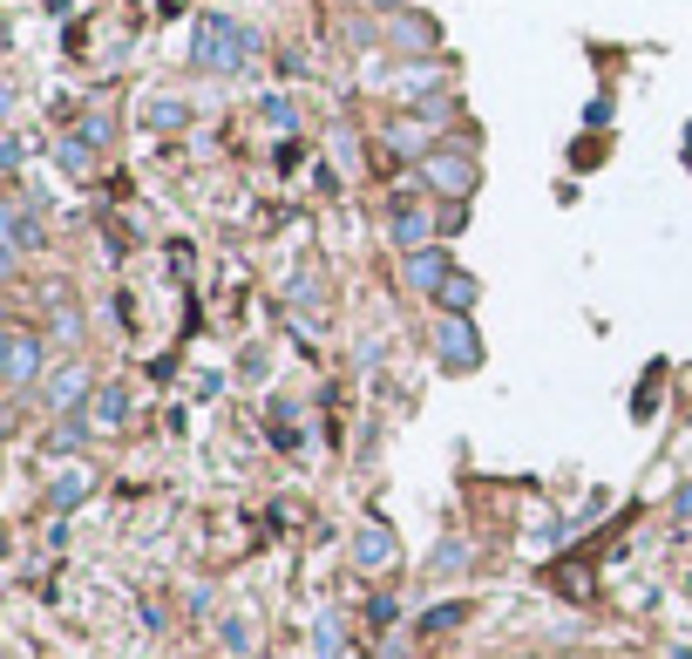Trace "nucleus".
Masks as SVG:
<instances>
[{
	"label": "nucleus",
	"instance_id": "nucleus-19",
	"mask_svg": "<svg viewBox=\"0 0 692 659\" xmlns=\"http://www.w3.org/2000/svg\"><path fill=\"white\" fill-rule=\"evenodd\" d=\"M312 646H319V659H333V652H340V618H319V626H312Z\"/></svg>",
	"mask_w": 692,
	"mask_h": 659
},
{
	"label": "nucleus",
	"instance_id": "nucleus-10",
	"mask_svg": "<svg viewBox=\"0 0 692 659\" xmlns=\"http://www.w3.org/2000/svg\"><path fill=\"white\" fill-rule=\"evenodd\" d=\"M428 239H435V218H428V211H415V205H400V211H394V245L428 252Z\"/></svg>",
	"mask_w": 692,
	"mask_h": 659
},
{
	"label": "nucleus",
	"instance_id": "nucleus-23",
	"mask_svg": "<svg viewBox=\"0 0 692 659\" xmlns=\"http://www.w3.org/2000/svg\"><path fill=\"white\" fill-rule=\"evenodd\" d=\"M679 517H692V483H685V490H679Z\"/></svg>",
	"mask_w": 692,
	"mask_h": 659
},
{
	"label": "nucleus",
	"instance_id": "nucleus-9",
	"mask_svg": "<svg viewBox=\"0 0 692 659\" xmlns=\"http://www.w3.org/2000/svg\"><path fill=\"white\" fill-rule=\"evenodd\" d=\"M81 496H89V470H75V462H62V470L48 476V510H75Z\"/></svg>",
	"mask_w": 692,
	"mask_h": 659
},
{
	"label": "nucleus",
	"instance_id": "nucleus-8",
	"mask_svg": "<svg viewBox=\"0 0 692 659\" xmlns=\"http://www.w3.org/2000/svg\"><path fill=\"white\" fill-rule=\"evenodd\" d=\"M34 374H48L41 367V340L34 333H8V387H28Z\"/></svg>",
	"mask_w": 692,
	"mask_h": 659
},
{
	"label": "nucleus",
	"instance_id": "nucleus-12",
	"mask_svg": "<svg viewBox=\"0 0 692 659\" xmlns=\"http://www.w3.org/2000/svg\"><path fill=\"white\" fill-rule=\"evenodd\" d=\"M28 245H41V231H34V218H28V205H14V211H8V259H21Z\"/></svg>",
	"mask_w": 692,
	"mask_h": 659
},
{
	"label": "nucleus",
	"instance_id": "nucleus-22",
	"mask_svg": "<svg viewBox=\"0 0 692 659\" xmlns=\"http://www.w3.org/2000/svg\"><path fill=\"white\" fill-rule=\"evenodd\" d=\"M265 123L272 130H293V102H265Z\"/></svg>",
	"mask_w": 692,
	"mask_h": 659
},
{
	"label": "nucleus",
	"instance_id": "nucleus-13",
	"mask_svg": "<svg viewBox=\"0 0 692 659\" xmlns=\"http://www.w3.org/2000/svg\"><path fill=\"white\" fill-rule=\"evenodd\" d=\"M475 293H482V286H475V279H469V273H448V286H441V293H435V299H441V306H448V314H469V306H475Z\"/></svg>",
	"mask_w": 692,
	"mask_h": 659
},
{
	"label": "nucleus",
	"instance_id": "nucleus-15",
	"mask_svg": "<svg viewBox=\"0 0 692 659\" xmlns=\"http://www.w3.org/2000/svg\"><path fill=\"white\" fill-rule=\"evenodd\" d=\"M218 639H224V652H252V618H244V612H224V618H218Z\"/></svg>",
	"mask_w": 692,
	"mask_h": 659
},
{
	"label": "nucleus",
	"instance_id": "nucleus-24",
	"mask_svg": "<svg viewBox=\"0 0 692 659\" xmlns=\"http://www.w3.org/2000/svg\"><path fill=\"white\" fill-rule=\"evenodd\" d=\"M374 8H400V0H374Z\"/></svg>",
	"mask_w": 692,
	"mask_h": 659
},
{
	"label": "nucleus",
	"instance_id": "nucleus-1",
	"mask_svg": "<svg viewBox=\"0 0 692 659\" xmlns=\"http://www.w3.org/2000/svg\"><path fill=\"white\" fill-rule=\"evenodd\" d=\"M252 62H259V34L252 28H231L224 14H204L197 21V68L238 75V68H252Z\"/></svg>",
	"mask_w": 692,
	"mask_h": 659
},
{
	"label": "nucleus",
	"instance_id": "nucleus-11",
	"mask_svg": "<svg viewBox=\"0 0 692 659\" xmlns=\"http://www.w3.org/2000/svg\"><path fill=\"white\" fill-rule=\"evenodd\" d=\"M394 42H400L407 55H428L441 34H435V21H421V14H400V21H394Z\"/></svg>",
	"mask_w": 692,
	"mask_h": 659
},
{
	"label": "nucleus",
	"instance_id": "nucleus-3",
	"mask_svg": "<svg viewBox=\"0 0 692 659\" xmlns=\"http://www.w3.org/2000/svg\"><path fill=\"white\" fill-rule=\"evenodd\" d=\"M475 157H469V150H435V157H428V184L441 190V198H469V190H475Z\"/></svg>",
	"mask_w": 692,
	"mask_h": 659
},
{
	"label": "nucleus",
	"instance_id": "nucleus-4",
	"mask_svg": "<svg viewBox=\"0 0 692 659\" xmlns=\"http://www.w3.org/2000/svg\"><path fill=\"white\" fill-rule=\"evenodd\" d=\"M41 395H48V408H89L96 381H89V367L62 361V367H48V381H41Z\"/></svg>",
	"mask_w": 692,
	"mask_h": 659
},
{
	"label": "nucleus",
	"instance_id": "nucleus-7",
	"mask_svg": "<svg viewBox=\"0 0 692 659\" xmlns=\"http://www.w3.org/2000/svg\"><path fill=\"white\" fill-rule=\"evenodd\" d=\"M394 558H400V545H394L381 524H366V530L353 537V564H360V571H387Z\"/></svg>",
	"mask_w": 692,
	"mask_h": 659
},
{
	"label": "nucleus",
	"instance_id": "nucleus-14",
	"mask_svg": "<svg viewBox=\"0 0 692 659\" xmlns=\"http://www.w3.org/2000/svg\"><path fill=\"white\" fill-rule=\"evenodd\" d=\"M428 136H435V123H394V130H387V143L400 150V157H415V150H428ZM428 157H435V150H428Z\"/></svg>",
	"mask_w": 692,
	"mask_h": 659
},
{
	"label": "nucleus",
	"instance_id": "nucleus-21",
	"mask_svg": "<svg viewBox=\"0 0 692 659\" xmlns=\"http://www.w3.org/2000/svg\"><path fill=\"white\" fill-rule=\"evenodd\" d=\"M462 618H469V605H441V612H428V618H421V626L435 633V626H462Z\"/></svg>",
	"mask_w": 692,
	"mask_h": 659
},
{
	"label": "nucleus",
	"instance_id": "nucleus-20",
	"mask_svg": "<svg viewBox=\"0 0 692 659\" xmlns=\"http://www.w3.org/2000/svg\"><path fill=\"white\" fill-rule=\"evenodd\" d=\"M48 333H55L62 347H75V340H81V320H75V306H62V314H55V327H48Z\"/></svg>",
	"mask_w": 692,
	"mask_h": 659
},
{
	"label": "nucleus",
	"instance_id": "nucleus-16",
	"mask_svg": "<svg viewBox=\"0 0 692 659\" xmlns=\"http://www.w3.org/2000/svg\"><path fill=\"white\" fill-rule=\"evenodd\" d=\"M184 116H190V109H184L177 96H156V102H150V130H184Z\"/></svg>",
	"mask_w": 692,
	"mask_h": 659
},
{
	"label": "nucleus",
	"instance_id": "nucleus-6",
	"mask_svg": "<svg viewBox=\"0 0 692 659\" xmlns=\"http://www.w3.org/2000/svg\"><path fill=\"white\" fill-rule=\"evenodd\" d=\"M448 273H455V265H448V252H441V245L407 252V286H415V293H441V286H448Z\"/></svg>",
	"mask_w": 692,
	"mask_h": 659
},
{
	"label": "nucleus",
	"instance_id": "nucleus-17",
	"mask_svg": "<svg viewBox=\"0 0 692 659\" xmlns=\"http://www.w3.org/2000/svg\"><path fill=\"white\" fill-rule=\"evenodd\" d=\"M55 157H62V171H89V136H62Z\"/></svg>",
	"mask_w": 692,
	"mask_h": 659
},
{
	"label": "nucleus",
	"instance_id": "nucleus-2",
	"mask_svg": "<svg viewBox=\"0 0 692 659\" xmlns=\"http://www.w3.org/2000/svg\"><path fill=\"white\" fill-rule=\"evenodd\" d=\"M435 361H441L448 374H469V367L482 361V340H475V320H469V314H441V320H435Z\"/></svg>",
	"mask_w": 692,
	"mask_h": 659
},
{
	"label": "nucleus",
	"instance_id": "nucleus-5",
	"mask_svg": "<svg viewBox=\"0 0 692 659\" xmlns=\"http://www.w3.org/2000/svg\"><path fill=\"white\" fill-rule=\"evenodd\" d=\"M81 421H89V436H109L130 421V387H96L89 408H81Z\"/></svg>",
	"mask_w": 692,
	"mask_h": 659
},
{
	"label": "nucleus",
	"instance_id": "nucleus-18",
	"mask_svg": "<svg viewBox=\"0 0 692 659\" xmlns=\"http://www.w3.org/2000/svg\"><path fill=\"white\" fill-rule=\"evenodd\" d=\"M81 436H89V421H62V436H48V455H68V449H81Z\"/></svg>",
	"mask_w": 692,
	"mask_h": 659
}]
</instances>
